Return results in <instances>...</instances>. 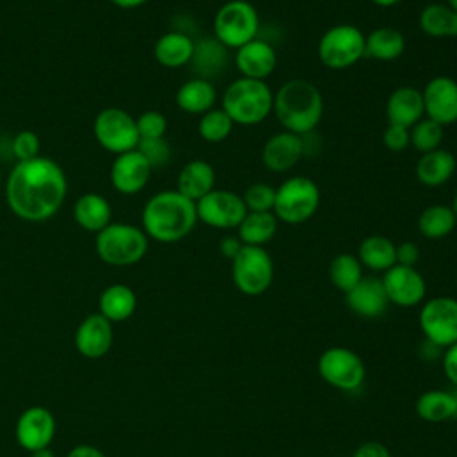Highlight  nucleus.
Listing matches in <instances>:
<instances>
[{"label":"nucleus","mask_w":457,"mask_h":457,"mask_svg":"<svg viewBox=\"0 0 457 457\" xmlns=\"http://www.w3.org/2000/svg\"><path fill=\"white\" fill-rule=\"evenodd\" d=\"M66 189L62 168L55 161L39 155L14 164L5 180V200L18 218L45 221L61 209Z\"/></svg>","instance_id":"1"},{"label":"nucleus","mask_w":457,"mask_h":457,"mask_svg":"<svg viewBox=\"0 0 457 457\" xmlns=\"http://www.w3.org/2000/svg\"><path fill=\"white\" fill-rule=\"evenodd\" d=\"M141 220L148 237L159 243H177L198 223L196 204L177 189H164L148 198Z\"/></svg>","instance_id":"2"},{"label":"nucleus","mask_w":457,"mask_h":457,"mask_svg":"<svg viewBox=\"0 0 457 457\" xmlns=\"http://www.w3.org/2000/svg\"><path fill=\"white\" fill-rule=\"evenodd\" d=\"M273 114L282 130L305 136L323 118V96L307 79H289L273 93Z\"/></svg>","instance_id":"3"},{"label":"nucleus","mask_w":457,"mask_h":457,"mask_svg":"<svg viewBox=\"0 0 457 457\" xmlns=\"http://www.w3.org/2000/svg\"><path fill=\"white\" fill-rule=\"evenodd\" d=\"M221 109L234 125H259L273 112V91L266 80L239 77L225 87Z\"/></svg>","instance_id":"4"},{"label":"nucleus","mask_w":457,"mask_h":457,"mask_svg":"<svg viewBox=\"0 0 457 457\" xmlns=\"http://www.w3.org/2000/svg\"><path fill=\"white\" fill-rule=\"evenodd\" d=\"M95 250L105 264L130 266L145 257L148 236L139 227L114 221L96 234Z\"/></svg>","instance_id":"5"},{"label":"nucleus","mask_w":457,"mask_h":457,"mask_svg":"<svg viewBox=\"0 0 457 457\" xmlns=\"http://www.w3.org/2000/svg\"><path fill=\"white\" fill-rule=\"evenodd\" d=\"M275 189L273 214L278 221L286 225H302L316 214L321 202V193L312 179L295 175L286 179Z\"/></svg>","instance_id":"6"},{"label":"nucleus","mask_w":457,"mask_h":457,"mask_svg":"<svg viewBox=\"0 0 457 457\" xmlns=\"http://www.w3.org/2000/svg\"><path fill=\"white\" fill-rule=\"evenodd\" d=\"M259 12L248 0H228L214 14L212 34L228 50L259 37Z\"/></svg>","instance_id":"7"},{"label":"nucleus","mask_w":457,"mask_h":457,"mask_svg":"<svg viewBox=\"0 0 457 457\" xmlns=\"http://www.w3.org/2000/svg\"><path fill=\"white\" fill-rule=\"evenodd\" d=\"M366 54V36L350 23H339L325 30L318 41V57L330 70H346Z\"/></svg>","instance_id":"8"},{"label":"nucleus","mask_w":457,"mask_h":457,"mask_svg":"<svg viewBox=\"0 0 457 457\" xmlns=\"http://www.w3.org/2000/svg\"><path fill=\"white\" fill-rule=\"evenodd\" d=\"M232 280L243 295H262L273 282V259L268 250L245 245L232 259Z\"/></svg>","instance_id":"9"},{"label":"nucleus","mask_w":457,"mask_h":457,"mask_svg":"<svg viewBox=\"0 0 457 457\" xmlns=\"http://www.w3.org/2000/svg\"><path fill=\"white\" fill-rule=\"evenodd\" d=\"M95 139L111 154H125L137 148L139 134L136 118L120 107L102 109L93 123Z\"/></svg>","instance_id":"10"},{"label":"nucleus","mask_w":457,"mask_h":457,"mask_svg":"<svg viewBox=\"0 0 457 457\" xmlns=\"http://www.w3.org/2000/svg\"><path fill=\"white\" fill-rule=\"evenodd\" d=\"M318 371L336 389L355 391L362 386L366 368L362 359L345 346H332L320 355Z\"/></svg>","instance_id":"11"},{"label":"nucleus","mask_w":457,"mask_h":457,"mask_svg":"<svg viewBox=\"0 0 457 457\" xmlns=\"http://www.w3.org/2000/svg\"><path fill=\"white\" fill-rule=\"evenodd\" d=\"M196 204L198 221L211 228L232 230L237 228L248 212L241 195L230 189H212Z\"/></svg>","instance_id":"12"},{"label":"nucleus","mask_w":457,"mask_h":457,"mask_svg":"<svg viewBox=\"0 0 457 457\" xmlns=\"http://www.w3.org/2000/svg\"><path fill=\"white\" fill-rule=\"evenodd\" d=\"M420 328L436 346L448 348L457 343V300L452 296L427 300L420 311Z\"/></svg>","instance_id":"13"},{"label":"nucleus","mask_w":457,"mask_h":457,"mask_svg":"<svg viewBox=\"0 0 457 457\" xmlns=\"http://www.w3.org/2000/svg\"><path fill=\"white\" fill-rule=\"evenodd\" d=\"M425 118L441 127L457 121V80L446 75L432 77L421 89Z\"/></svg>","instance_id":"14"},{"label":"nucleus","mask_w":457,"mask_h":457,"mask_svg":"<svg viewBox=\"0 0 457 457\" xmlns=\"http://www.w3.org/2000/svg\"><path fill=\"white\" fill-rule=\"evenodd\" d=\"M382 284L389 303L398 307H414L421 303L427 295L423 275L412 266L395 264L382 275Z\"/></svg>","instance_id":"15"},{"label":"nucleus","mask_w":457,"mask_h":457,"mask_svg":"<svg viewBox=\"0 0 457 457\" xmlns=\"http://www.w3.org/2000/svg\"><path fill=\"white\" fill-rule=\"evenodd\" d=\"M57 423L54 414L41 405L25 409L16 421V441L27 452H36L50 446L55 437Z\"/></svg>","instance_id":"16"},{"label":"nucleus","mask_w":457,"mask_h":457,"mask_svg":"<svg viewBox=\"0 0 457 457\" xmlns=\"http://www.w3.org/2000/svg\"><path fill=\"white\" fill-rule=\"evenodd\" d=\"M303 155V137L289 130L271 134L261 150L264 168L273 173H286L293 170Z\"/></svg>","instance_id":"17"},{"label":"nucleus","mask_w":457,"mask_h":457,"mask_svg":"<svg viewBox=\"0 0 457 457\" xmlns=\"http://www.w3.org/2000/svg\"><path fill=\"white\" fill-rule=\"evenodd\" d=\"M152 166L139 150L116 155L111 166V184L121 195H136L148 184Z\"/></svg>","instance_id":"18"},{"label":"nucleus","mask_w":457,"mask_h":457,"mask_svg":"<svg viewBox=\"0 0 457 457\" xmlns=\"http://www.w3.org/2000/svg\"><path fill=\"white\" fill-rule=\"evenodd\" d=\"M277 61L278 57L275 46L262 37H255L239 46L234 55V62L241 77L255 80H264L270 77L277 68Z\"/></svg>","instance_id":"19"},{"label":"nucleus","mask_w":457,"mask_h":457,"mask_svg":"<svg viewBox=\"0 0 457 457\" xmlns=\"http://www.w3.org/2000/svg\"><path fill=\"white\" fill-rule=\"evenodd\" d=\"M112 339V323L100 312L84 318L75 332V346L79 353L87 359L104 357L111 350Z\"/></svg>","instance_id":"20"},{"label":"nucleus","mask_w":457,"mask_h":457,"mask_svg":"<svg viewBox=\"0 0 457 457\" xmlns=\"http://www.w3.org/2000/svg\"><path fill=\"white\" fill-rule=\"evenodd\" d=\"M346 305L361 318L382 316L389 305L382 280L378 277H362L359 284L346 293Z\"/></svg>","instance_id":"21"},{"label":"nucleus","mask_w":457,"mask_h":457,"mask_svg":"<svg viewBox=\"0 0 457 457\" xmlns=\"http://www.w3.org/2000/svg\"><path fill=\"white\" fill-rule=\"evenodd\" d=\"M386 118L387 123L402 125L411 129L421 118H425L421 89L414 86H400L387 96L386 102Z\"/></svg>","instance_id":"22"},{"label":"nucleus","mask_w":457,"mask_h":457,"mask_svg":"<svg viewBox=\"0 0 457 457\" xmlns=\"http://www.w3.org/2000/svg\"><path fill=\"white\" fill-rule=\"evenodd\" d=\"M455 168L457 161L453 154L445 148H436L432 152L420 154L414 173L420 184L427 187H439L453 177Z\"/></svg>","instance_id":"23"},{"label":"nucleus","mask_w":457,"mask_h":457,"mask_svg":"<svg viewBox=\"0 0 457 457\" xmlns=\"http://www.w3.org/2000/svg\"><path fill=\"white\" fill-rule=\"evenodd\" d=\"M216 171L211 162L204 159H193L182 166L177 177V191L193 202H198L209 191L214 189Z\"/></svg>","instance_id":"24"},{"label":"nucleus","mask_w":457,"mask_h":457,"mask_svg":"<svg viewBox=\"0 0 457 457\" xmlns=\"http://www.w3.org/2000/svg\"><path fill=\"white\" fill-rule=\"evenodd\" d=\"M195 52V41L182 30H170L162 34L155 46L154 55L164 68H182L191 62Z\"/></svg>","instance_id":"25"},{"label":"nucleus","mask_w":457,"mask_h":457,"mask_svg":"<svg viewBox=\"0 0 457 457\" xmlns=\"http://www.w3.org/2000/svg\"><path fill=\"white\" fill-rule=\"evenodd\" d=\"M175 102L180 111L187 114H205L216 104V87L211 80L202 77H193L186 80L175 95Z\"/></svg>","instance_id":"26"},{"label":"nucleus","mask_w":457,"mask_h":457,"mask_svg":"<svg viewBox=\"0 0 457 457\" xmlns=\"http://www.w3.org/2000/svg\"><path fill=\"white\" fill-rule=\"evenodd\" d=\"M73 216L79 227L87 232H100L112 223L111 204L98 193H84L73 205Z\"/></svg>","instance_id":"27"},{"label":"nucleus","mask_w":457,"mask_h":457,"mask_svg":"<svg viewBox=\"0 0 457 457\" xmlns=\"http://www.w3.org/2000/svg\"><path fill=\"white\" fill-rule=\"evenodd\" d=\"M357 259L362 268L384 273L396 264V245L387 236L371 234L361 241Z\"/></svg>","instance_id":"28"},{"label":"nucleus","mask_w":457,"mask_h":457,"mask_svg":"<svg viewBox=\"0 0 457 457\" xmlns=\"http://www.w3.org/2000/svg\"><path fill=\"white\" fill-rule=\"evenodd\" d=\"M278 220L273 212H253L248 211L239 223L237 237L241 239L243 245L248 246H264L270 243L278 228Z\"/></svg>","instance_id":"29"},{"label":"nucleus","mask_w":457,"mask_h":457,"mask_svg":"<svg viewBox=\"0 0 457 457\" xmlns=\"http://www.w3.org/2000/svg\"><path fill=\"white\" fill-rule=\"evenodd\" d=\"M136 293L125 284H112L104 289L98 300L100 314L111 323L129 320L136 311Z\"/></svg>","instance_id":"30"},{"label":"nucleus","mask_w":457,"mask_h":457,"mask_svg":"<svg viewBox=\"0 0 457 457\" xmlns=\"http://www.w3.org/2000/svg\"><path fill=\"white\" fill-rule=\"evenodd\" d=\"M420 29L428 37H457V12L446 4H428L418 18Z\"/></svg>","instance_id":"31"},{"label":"nucleus","mask_w":457,"mask_h":457,"mask_svg":"<svg viewBox=\"0 0 457 457\" xmlns=\"http://www.w3.org/2000/svg\"><path fill=\"white\" fill-rule=\"evenodd\" d=\"M416 414L430 423L446 421L457 416V395L443 389L425 391L416 400Z\"/></svg>","instance_id":"32"},{"label":"nucleus","mask_w":457,"mask_h":457,"mask_svg":"<svg viewBox=\"0 0 457 457\" xmlns=\"http://www.w3.org/2000/svg\"><path fill=\"white\" fill-rule=\"evenodd\" d=\"M405 52V37L395 27H378L366 34V54L377 61H395Z\"/></svg>","instance_id":"33"},{"label":"nucleus","mask_w":457,"mask_h":457,"mask_svg":"<svg viewBox=\"0 0 457 457\" xmlns=\"http://www.w3.org/2000/svg\"><path fill=\"white\" fill-rule=\"evenodd\" d=\"M455 227L457 218L446 204H432L418 216V230L427 239H443L450 236Z\"/></svg>","instance_id":"34"},{"label":"nucleus","mask_w":457,"mask_h":457,"mask_svg":"<svg viewBox=\"0 0 457 457\" xmlns=\"http://www.w3.org/2000/svg\"><path fill=\"white\" fill-rule=\"evenodd\" d=\"M227 57H228V48H225L212 36L209 39H202L200 43H195L191 62L195 64L198 77L211 80V77L218 75L227 66Z\"/></svg>","instance_id":"35"},{"label":"nucleus","mask_w":457,"mask_h":457,"mask_svg":"<svg viewBox=\"0 0 457 457\" xmlns=\"http://www.w3.org/2000/svg\"><path fill=\"white\" fill-rule=\"evenodd\" d=\"M328 277H330V282L339 289L343 291L345 295L353 289L359 280L364 277L362 275V264L361 261L357 259V255H352V253H339L336 255L332 261H330V266H328Z\"/></svg>","instance_id":"36"},{"label":"nucleus","mask_w":457,"mask_h":457,"mask_svg":"<svg viewBox=\"0 0 457 457\" xmlns=\"http://www.w3.org/2000/svg\"><path fill=\"white\" fill-rule=\"evenodd\" d=\"M234 130V121L221 107H212L205 114L200 116L198 134L207 143H221Z\"/></svg>","instance_id":"37"},{"label":"nucleus","mask_w":457,"mask_h":457,"mask_svg":"<svg viewBox=\"0 0 457 457\" xmlns=\"http://www.w3.org/2000/svg\"><path fill=\"white\" fill-rule=\"evenodd\" d=\"M443 132H445V127H441L439 123L428 118H421L418 123H414L409 129L411 146L420 154H427L436 148H441Z\"/></svg>","instance_id":"38"},{"label":"nucleus","mask_w":457,"mask_h":457,"mask_svg":"<svg viewBox=\"0 0 457 457\" xmlns=\"http://www.w3.org/2000/svg\"><path fill=\"white\" fill-rule=\"evenodd\" d=\"M275 193L277 189L270 184L264 182H255L250 184L241 198L245 202L246 211H253V212H273L275 207Z\"/></svg>","instance_id":"39"},{"label":"nucleus","mask_w":457,"mask_h":457,"mask_svg":"<svg viewBox=\"0 0 457 457\" xmlns=\"http://www.w3.org/2000/svg\"><path fill=\"white\" fill-rule=\"evenodd\" d=\"M136 127L141 139H157L164 137L166 129H168V120L162 112L159 111H145L136 118Z\"/></svg>","instance_id":"40"},{"label":"nucleus","mask_w":457,"mask_h":457,"mask_svg":"<svg viewBox=\"0 0 457 457\" xmlns=\"http://www.w3.org/2000/svg\"><path fill=\"white\" fill-rule=\"evenodd\" d=\"M141 152V155L148 161V164L154 168H161L164 164H168L170 157H171V148L168 145V141L164 137H157V139H141L137 143V148Z\"/></svg>","instance_id":"41"},{"label":"nucleus","mask_w":457,"mask_h":457,"mask_svg":"<svg viewBox=\"0 0 457 457\" xmlns=\"http://www.w3.org/2000/svg\"><path fill=\"white\" fill-rule=\"evenodd\" d=\"M39 148H41L39 136L32 130H21L12 139V154L16 155L18 162L39 157Z\"/></svg>","instance_id":"42"},{"label":"nucleus","mask_w":457,"mask_h":457,"mask_svg":"<svg viewBox=\"0 0 457 457\" xmlns=\"http://www.w3.org/2000/svg\"><path fill=\"white\" fill-rule=\"evenodd\" d=\"M382 143L389 152H395V154L407 150V146H411L409 129H405L402 125L387 123V127L382 132Z\"/></svg>","instance_id":"43"},{"label":"nucleus","mask_w":457,"mask_h":457,"mask_svg":"<svg viewBox=\"0 0 457 457\" xmlns=\"http://www.w3.org/2000/svg\"><path fill=\"white\" fill-rule=\"evenodd\" d=\"M420 261V246L414 241H403L396 245V264L416 268Z\"/></svg>","instance_id":"44"},{"label":"nucleus","mask_w":457,"mask_h":457,"mask_svg":"<svg viewBox=\"0 0 457 457\" xmlns=\"http://www.w3.org/2000/svg\"><path fill=\"white\" fill-rule=\"evenodd\" d=\"M443 371L446 378L457 386V343L450 345L443 355Z\"/></svg>","instance_id":"45"},{"label":"nucleus","mask_w":457,"mask_h":457,"mask_svg":"<svg viewBox=\"0 0 457 457\" xmlns=\"http://www.w3.org/2000/svg\"><path fill=\"white\" fill-rule=\"evenodd\" d=\"M352 457H391L389 455V450L378 443V441H368V443H362Z\"/></svg>","instance_id":"46"},{"label":"nucleus","mask_w":457,"mask_h":457,"mask_svg":"<svg viewBox=\"0 0 457 457\" xmlns=\"http://www.w3.org/2000/svg\"><path fill=\"white\" fill-rule=\"evenodd\" d=\"M243 246H245V245L241 243V239H239L237 236H225V237L220 241V252H221L227 259H230V261L241 252Z\"/></svg>","instance_id":"47"},{"label":"nucleus","mask_w":457,"mask_h":457,"mask_svg":"<svg viewBox=\"0 0 457 457\" xmlns=\"http://www.w3.org/2000/svg\"><path fill=\"white\" fill-rule=\"evenodd\" d=\"M66 457H107L102 450H98L96 446L91 445H77L75 448H71L68 452Z\"/></svg>","instance_id":"48"},{"label":"nucleus","mask_w":457,"mask_h":457,"mask_svg":"<svg viewBox=\"0 0 457 457\" xmlns=\"http://www.w3.org/2000/svg\"><path fill=\"white\" fill-rule=\"evenodd\" d=\"M114 5L121 7V9H134V7H139L143 4H146L148 0H111Z\"/></svg>","instance_id":"49"},{"label":"nucleus","mask_w":457,"mask_h":457,"mask_svg":"<svg viewBox=\"0 0 457 457\" xmlns=\"http://www.w3.org/2000/svg\"><path fill=\"white\" fill-rule=\"evenodd\" d=\"M30 453H32V457H55L54 452L50 450V446L41 448V450H36V452H30Z\"/></svg>","instance_id":"50"},{"label":"nucleus","mask_w":457,"mask_h":457,"mask_svg":"<svg viewBox=\"0 0 457 457\" xmlns=\"http://www.w3.org/2000/svg\"><path fill=\"white\" fill-rule=\"evenodd\" d=\"M375 5H378V7H393V5H396L400 0H371Z\"/></svg>","instance_id":"51"},{"label":"nucleus","mask_w":457,"mask_h":457,"mask_svg":"<svg viewBox=\"0 0 457 457\" xmlns=\"http://www.w3.org/2000/svg\"><path fill=\"white\" fill-rule=\"evenodd\" d=\"M452 211H453V214H455V218H457V187H455V193H453V200H452Z\"/></svg>","instance_id":"52"},{"label":"nucleus","mask_w":457,"mask_h":457,"mask_svg":"<svg viewBox=\"0 0 457 457\" xmlns=\"http://www.w3.org/2000/svg\"><path fill=\"white\" fill-rule=\"evenodd\" d=\"M446 5L457 12V0H446Z\"/></svg>","instance_id":"53"},{"label":"nucleus","mask_w":457,"mask_h":457,"mask_svg":"<svg viewBox=\"0 0 457 457\" xmlns=\"http://www.w3.org/2000/svg\"><path fill=\"white\" fill-rule=\"evenodd\" d=\"M0 182H2V171H0Z\"/></svg>","instance_id":"54"}]
</instances>
